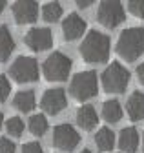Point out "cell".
<instances>
[{
    "instance_id": "obj_1",
    "label": "cell",
    "mask_w": 144,
    "mask_h": 153,
    "mask_svg": "<svg viewBox=\"0 0 144 153\" xmlns=\"http://www.w3.org/2000/svg\"><path fill=\"white\" fill-rule=\"evenodd\" d=\"M80 55L89 64H102L110 59V38L104 33L89 31L80 44Z\"/></svg>"
},
{
    "instance_id": "obj_2",
    "label": "cell",
    "mask_w": 144,
    "mask_h": 153,
    "mask_svg": "<svg viewBox=\"0 0 144 153\" xmlns=\"http://www.w3.org/2000/svg\"><path fill=\"white\" fill-rule=\"evenodd\" d=\"M117 53L128 62L137 60L144 53V29L140 27L124 29L117 40Z\"/></svg>"
},
{
    "instance_id": "obj_3",
    "label": "cell",
    "mask_w": 144,
    "mask_h": 153,
    "mask_svg": "<svg viewBox=\"0 0 144 153\" xmlns=\"http://www.w3.org/2000/svg\"><path fill=\"white\" fill-rule=\"evenodd\" d=\"M97 91H99V80H97L95 71H80L71 79L69 93L79 102L93 99L97 95Z\"/></svg>"
},
{
    "instance_id": "obj_4",
    "label": "cell",
    "mask_w": 144,
    "mask_h": 153,
    "mask_svg": "<svg viewBox=\"0 0 144 153\" xmlns=\"http://www.w3.org/2000/svg\"><path fill=\"white\" fill-rule=\"evenodd\" d=\"M71 66H73V60H71L68 55H64L60 51H55V53H51L46 59V62L42 64V73L51 82H62L69 76Z\"/></svg>"
},
{
    "instance_id": "obj_5",
    "label": "cell",
    "mask_w": 144,
    "mask_h": 153,
    "mask_svg": "<svg viewBox=\"0 0 144 153\" xmlns=\"http://www.w3.org/2000/svg\"><path fill=\"white\" fill-rule=\"evenodd\" d=\"M130 84V71L120 62H111L102 73V88L108 93H122Z\"/></svg>"
},
{
    "instance_id": "obj_6",
    "label": "cell",
    "mask_w": 144,
    "mask_h": 153,
    "mask_svg": "<svg viewBox=\"0 0 144 153\" xmlns=\"http://www.w3.org/2000/svg\"><path fill=\"white\" fill-rule=\"evenodd\" d=\"M9 75L16 82L26 84L39 79V62L33 56H19L9 68Z\"/></svg>"
},
{
    "instance_id": "obj_7",
    "label": "cell",
    "mask_w": 144,
    "mask_h": 153,
    "mask_svg": "<svg viewBox=\"0 0 144 153\" xmlns=\"http://www.w3.org/2000/svg\"><path fill=\"white\" fill-rule=\"evenodd\" d=\"M124 18H126V11H124V6L120 2L106 0V2H100V6L97 9V20L108 29L120 26L124 22Z\"/></svg>"
},
{
    "instance_id": "obj_8",
    "label": "cell",
    "mask_w": 144,
    "mask_h": 153,
    "mask_svg": "<svg viewBox=\"0 0 144 153\" xmlns=\"http://www.w3.org/2000/svg\"><path fill=\"white\" fill-rule=\"evenodd\" d=\"M80 142V135L77 133V129L69 124H60L53 129V146L64 149V151H71L75 149Z\"/></svg>"
},
{
    "instance_id": "obj_9",
    "label": "cell",
    "mask_w": 144,
    "mask_h": 153,
    "mask_svg": "<svg viewBox=\"0 0 144 153\" xmlns=\"http://www.w3.org/2000/svg\"><path fill=\"white\" fill-rule=\"evenodd\" d=\"M24 42L33 51H46L53 46V35L48 27H33L26 33Z\"/></svg>"
},
{
    "instance_id": "obj_10",
    "label": "cell",
    "mask_w": 144,
    "mask_h": 153,
    "mask_svg": "<svg viewBox=\"0 0 144 153\" xmlns=\"http://www.w3.org/2000/svg\"><path fill=\"white\" fill-rule=\"evenodd\" d=\"M13 16H15V22L16 24H33L39 16V4L37 2H31V0H19V2L13 4Z\"/></svg>"
},
{
    "instance_id": "obj_11",
    "label": "cell",
    "mask_w": 144,
    "mask_h": 153,
    "mask_svg": "<svg viewBox=\"0 0 144 153\" xmlns=\"http://www.w3.org/2000/svg\"><path fill=\"white\" fill-rule=\"evenodd\" d=\"M68 104V99H66V93L64 89L57 88V89H48L42 97V109L48 113V115H59Z\"/></svg>"
},
{
    "instance_id": "obj_12",
    "label": "cell",
    "mask_w": 144,
    "mask_h": 153,
    "mask_svg": "<svg viewBox=\"0 0 144 153\" xmlns=\"http://www.w3.org/2000/svg\"><path fill=\"white\" fill-rule=\"evenodd\" d=\"M84 31H86V22L77 13H69L68 18L62 22V33L68 42H73L77 38H80L84 35Z\"/></svg>"
},
{
    "instance_id": "obj_13",
    "label": "cell",
    "mask_w": 144,
    "mask_h": 153,
    "mask_svg": "<svg viewBox=\"0 0 144 153\" xmlns=\"http://www.w3.org/2000/svg\"><path fill=\"white\" fill-rule=\"evenodd\" d=\"M139 131L133 128V126H130V128H124L122 131H120V137H119V146H120V149L122 151H126V153H135L137 149H139Z\"/></svg>"
},
{
    "instance_id": "obj_14",
    "label": "cell",
    "mask_w": 144,
    "mask_h": 153,
    "mask_svg": "<svg viewBox=\"0 0 144 153\" xmlns=\"http://www.w3.org/2000/svg\"><path fill=\"white\" fill-rule=\"evenodd\" d=\"M77 124L79 128H82L84 131H91L97 124H99V117L93 106H82L77 111Z\"/></svg>"
},
{
    "instance_id": "obj_15",
    "label": "cell",
    "mask_w": 144,
    "mask_h": 153,
    "mask_svg": "<svg viewBox=\"0 0 144 153\" xmlns=\"http://www.w3.org/2000/svg\"><path fill=\"white\" fill-rule=\"evenodd\" d=\"M128 115L131 120H142L144 119V93L135 91L128 99Z\"/></svg>"
},
{
    "instance_id": "obj_16",
    "label": "cell",
    "mask_w": 144,
    "mask_h": 153,
    "mask_svg": "<svg viewBox=\"0 0 144 153\" xmlns=\"http://www.w3.org/2000/svg\"><path fill=\"white\" fill-rule=\"evenodd\" d=\"M15 49V40L6 26H0V62H6Z\"/></svg>"
},
{
    "instance_id": "obj_17",
    "label": "cell",
    "mask_w": 144,
    "mask_h": 153,
    "mask_svg": "<svg viewBox=\"0 0 144 153\" xmlns=\"http://www.w3.org/2000/svg\"><path fill=\"white\" fill-rule=\"evenodd\" d=\"M35 104H37V99H35L33 91H19L13 99V106L22 113H29L35 108Z\"/></svg>"
},
{
    "instance_id": "obj_18",
    "label": "cell",
    "mask_w": 144,
    "mask_h": 153,
    "mask_svg": "<svg viewBox=\"0 0 144 153\" xmlns=\"http://www.w3.org/2000/svg\"><path fill=\"white\" fill-rule=\"evenodd\" d=\"M102 117L106 122H119L122 119V108L119 104V100H106L102 104Z\"/></svg>"
},
{
    "instance_id": "obj_19",
    "label": "cell",
    "mask_w": 144,
    "mask_h": 153,
    "mask_svg": "<svg viewBox=\"0 0 144 153\" xmlns=\"http://www.w3.org/2000/svg\"><path fill=\"white\" fill-rule=\"evenodd\" d=\"M95 144H97V148L100 151L113 149V146H115V135H113V131L108 129V128H100L95 133Z\"/></svg>"
},
{
    "instance_id": "obj_20",
    "label": "cell",
    "mask_w": 144,
    "mask_h": 153,
    "mask_svg": "<svg viewBox=\"0 0 144 153\" xmlns=\"http://www.w3.org/2000/svg\"><path fill=\"white\" fill-rule=\"evenodd\" d=\"M29 131L33 133L35 137H42L44 133L48 131V120H46V117L44 115H33V117L29 119Z\"/></svg>"
},
{
    "instance_id": "obj_21",
    "label": "cell",
    "mask_w": 144,
    "mask_h": 153,
    "mask_svg": "<svg viewBox=\"0 0 144 153\" xmlns=\"http://www.w3.org/2000/svg\"><path fill=\"white\" fill-rule=\"evenodd\" d=\"M62 16V6L59 2H48L42 7V18L46 22H57Z\"/></svg>"
},
{
    "instance_id": "obj_22",
    "label": "cell",
    "mask_w": 144,
    "mask_h": 153,
    "mask_svg": "<svg viewBox=\"0 0 144 153\" xmlns=\"http://www.w3.org/2000/svg\"><path fill=\"white\" fill-rule=\"evenodd\" d=\"M6 129L11 137H20L22 131H24V122L20 117H11L7 122H6Z\"/></svg>"
},
{
    "instance_id": "obj_23",
    "label": "cell",
    "mask_w": 144,
    "mask_h": 153,
    "mask_svg": "<svg viewBox=\"0 0 144 153\" xmlns=\"http://www.w3.org/2000/svg\"><path fill=\"white\" fill-rule=\"evenodd\" d=\"M128 9L131 15L144 18V0H130L128 2Z\"/></svg>"
},
{
    "instance_id": "obj_24",
    "label": "cell",
    "mask_w": 144,
    "mask_h": 153,
    "mask_svg": "<svg viewBox=\"0 0 144 153\" xmlns=\"http://www.w3.org/2000/svg\"><path fill=\"white\" fill-rule=\"evenodd\" d=\"M11 93V84L6 75H0V102H4Z\"/></svg>"
},
{
    "instance_id": "obj_25",
    "label": "cell",
    "mask_w": 144,
    "mask_h": 153,
    "mask_svg": "<svg viewBox=\"0 0 144 153\" xmlns=\"http://www.w3.org/2000/svg\"><path fill=\"white\" fill-rule=\"evenodd\" d=\"M22 153H44V149L39 142H27L22 146Z\"/></svg>"
},
{
    "instance_id": "obj_26",
    "label": "cell",
    "mask_w": 144,
    "mask_h": 153,
    "mask_svg": "<svg viewBox=\"0 0 144 153\" xmlns=\"http://www.w3.org/2000/svg\"><path fill=\"white\" fill-rule=\"evenodd\" d=\"M0 153H15V144L9 139H0Z\"/></svg>"
},
{
    "instance_id": "obj_27",
    "label": "cell",
    "mask_w": 144,
    "mask_h": 153,
    "mask_svg": "<svg viewBox=\"0 0 144 153\" xmlns=\"http://www.w3.org/2000/svg\"><path fill=\"white\" fill-rule=\"evenodd\" d=\"M137 76H139V82L144 86V62L137 68Z\"/></svg>"
},
{
    "instance_id": "obj_28",
    "label": "cell",
    "mask_w": 144,
    "mask_h": 153,
    "mask_svg": "<svg viewBox=\"0 0 144 153\" xmlns=\"http://www.w3.org/2000/svg\"><path fill=\"white\" fill-rule=\"evenodd\" d=\"M91 4H93L91 0H77V6H79L80 9H86V7H89Z\"/></svg>"
},
{
    "instance_id": "obj_29",
    "label": "cell",
    "mask_w": 144,
    "mask_h": 153,
    "mask_svg": "<svg viewBox=\"0 0 144 153\" xmlns=\"http://www.w3.org/2000/svg\"><path fill=\"white\" fill-rule=\"evenodd\" d=\"M6 4H7V2H4V0H0V15H2V11L6 9Z\"/></svg>"
},
{
    "instance_id": "obj_30",
    "label": "cell",
    "mask_w": 144,
    "mask_h": 153,
    "mask_svg": "<svg viewBox=\"0 0 144 153\" xmlns=\"http://www.w3.org/2000/svg\"><path fill=\"white\" fill-rule=\"evenodd\" d=\"M2 120H4V115L0 113V128H2Z\"/></svg>"
},
{
    "instance_id": "obj_31",
    "label": "cell",
    "mask_w": 144,
    "mask_h": 153,
    "mask_svg": "<svg viewBox=\"0 0 144 153\" xmlns=\"http://www.w3.org/2000/svg\"><path fill=\"white\" fill-rule=\"evenodd\" d=\"M80 153H91V151H89V149H84V151H80Z\"/></svg>"
},
{
    "instance_id": "obj_32",
    "label": "cell",
    "mask_w": 144,
    "mask_h": 153,
    "mask_svg": "<svg viewBox=\"0 0 144 153\" xmlns=\"http://www.w3.org/2000/svg\"><path fill=\"white\" fill-rule=\"evenodd\" d=\"M142 146H144V137H142Z\"/></svg>"
}]
</instances>
